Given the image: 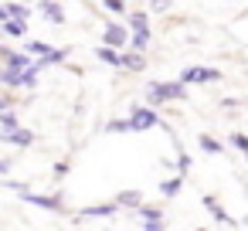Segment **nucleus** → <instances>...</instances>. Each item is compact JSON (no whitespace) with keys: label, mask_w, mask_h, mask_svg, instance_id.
<instances>
[{"label":"nucleus","mask_w":248,"mask_h":231,"mask_svg":"<svg viewBox=\"0 0 248 231\" xmlns=\"http://www.w3.org/2000/svg\"><path fill=\"white\" fill-rule=\"evenodd\" d=\"M4 28H7V34H24V24L21 21H4Z\"/></svg>","instance_id":"17"},{"label":"nucleus","mask_w":248,"mask_h":231,"mask_svg":"<svg viewBox=\"0 0 248 231\" xmlns=\"http://www.w3.org/2000/svg\"><path fill=\"white\" fill-rule=\"evenodd\" d=\"M129 24H133V31H136V34H150V31H146V17H143V14H136Z\"/></svg>","instance_id":"12"},{"label":"nucleus","mask_w":248,"mask_h":231,"mask_svg":"<svg viewBox=\"0 0 248 231\" xmlns=\"http://www.w3.org/2000/svg\"><path fill=\"white\" fill-rule=\"evenodd\" d=\"M234 146H238V150H241V153L248 156V136H241V133H234Z\"/></svg>","instance_id":"18"},{"label":"nucleus","mask_w":248,"mask_h":231,"mask_svg":"<svg viewBox=\"0 0 248 231\" xmlns=\"http://www.w3.org/2000/svg\"><path fill=\"white\" fill-rule=\"evenodd\" d=\"M197 231H204V228H197Z\"/></svg>","instance_id":"25"},{"label":"nucleus","mask_w":248,"mask_h":231,"mask_svg":"<svg viewBox=\"0 0 248 231\" xmlns=\"http://www.w3.org/2000/svg\"><path fill=\"white\" fill-rule=\"evenodd\" d=\"M119 204H140V194H136V190H126V194H119V197H116V207H119Z\"/></svg>","instance_id":"11"},{"label":"nucleus","mask_w":248,"mask_h":231,"mask_svg":"<svg viewBox=\"0 0 248 231\" xmlns=\"http://www.w3.org/2000/svg\"><path fill=\"white\" fill-rule=\"evenodd\" d=\"M0 21H4V7H0Z\"/></svg>","instance_id":"23"},{"label":"nucleus","mask_w":248,"mask_h":231,"mask_svg":"<svg viewBox=\"0 0 248 231\" xmlns=\"http://www.w3.org/2000/svg\"><path fill=\"white\" fill-rule=\"evenodd\" d=\"M106 7H109V11H116V14H119V11H123V0H106Z\"/></svg>","instance_id":"20"},{"label":"nucleus","mask_w":248,"mask_h":231,"mask_svg":"<svg viewBox=\"0 0 248 231\" xmlns=\"http://www.w3.org/2000/svg\"><path fill=\"white\" fill-rule=\"evenodd\" d=\"M150 99H153V102H160V99H184V85H180V82L150 85Z\"/></svg>","instance_id":"1"},{"label":"nucleus","mask_w":248,"mask_h":231,"mask_svg":"<svg viewBox=\"0 0 248 231\" xmlns=\"http://www.w3.org/2000/svg\"><path fill=\"white\" fill-rule=\"evenodd\" d=\"M4 139H7V143H17V146H31V143H34V136H31L28 129H7Z\"/></svg>","instance_id":"5"},{"label":"nucleus","mask_w":248,"mask_h":231,"mask_svg":"<svg viewBox=\"0 0 248 231\" xmlns=\"http://www.w3.org/2000/svg\"><path fill=\"white\" fill-rule=\"evenodd\" d=\"M214 78H221V72H214V68H187V72L180 75V85H190V82H214Z\"/></svg>","instance_id":"2"},{"label":"nucleus","mask_w":248,"mask_h":231,"mask_svg":"<svg viewBox=\"0 0 248 231\" xmlns=\"http://www.w3.org/2000/svg\"><path fill=\"white\" fill-rule=\"evenodd\" d=\"M109 129H112V133H129V119H123V123H112Z\"/></svg>","instance_id":"19"},{"label":"nucleus","mask_w":248,"mask_h":231,"mask_svg":"<svg viewBox=\"0 0 248 231\" xmlns=\"http://www.w3.org/2000/svg\"><path fill=\"white\" fill-rule=\"evenodd\" d=\"M0 109H4V102H0Z\"/></svg>","instance_id":"24"},{"label":"nucleus","mask_w":248,"mask_h":231,"mask_svg":"<svg viewBox=\"0 0 248 231\" xmlns=\"http://www.w3.org/2000/svg\"><path fill=\"white\" fill-rule=\"evenodd\" d=\"M0 123H4V133H7V129H17V119H14V112H0Z\"/></svg>","instance_id":"14"},{"label":"nucleus","mask_w":248,"mask_h":231,"mask_svg":"<svg viewBox=\"0 0 248 231\" xmlns=\"http://www.w3.org/2000/svg\"><path fill=\"white\" fill-rule=\"evenodd\" d=\"M106 45H109V48H112V45H116V48L126 45V31H123V28H109V31H106Z\"/></svg>","instance_id":"7"},{"label":"nucleus","mask_w":248,"mask_h":231,"mask_svg":"<svg viewBox=\"0 0 248 231\" xmlns=\"http://www.w3.org/2000/svg\"><path fill=\"white\" fill-rule=\"evenodd\" d=\"M160 190H163L167 197H173V194L180 190V177H170V180H163V184H160Z\"/></svg>","instance_id":"8"},{"label":"nucleus","mask_w":248,"mask_h":231,"mask_svg":"<svg viewBox=\"0 0 248 231\" xmlns=\"http://www.w3.org/2000/svg\"><path fill=\"white\" fill-rule=\"evenodd\" d=\"M116 211H119L116 204H99V207H85L82 217H109V214H116Z\"/></svg>","instance_id":"6"},{"label":"nucleus","mask_w":248,"mask_h":231,"mask_svg":"<svg viewBox=\"0 0 248 231\" xmlns=\"http://www.w3.org/2000/svg\"><path fill=\"white\" fill-rule=\"evenodd\" d=\"M143 231H163V228H160V221H146V228H143Z\"/></svg>","instance_id":"21"},{"label":"nucleus","mask_w":248,"mask_h":231,"mask_svg":"<svg viewBox=\"0 0 248 231\" xmlns=\"http://www.w3.org/2000/svg\"><path fill=\"white\" fill-rule=\"evenodd\" d=\"M201 146H204L207 153H221V143H214L211 136H201Z\"/></svg>","instance_id":"15"},{"label":"nucleus","mask_w":248,"mask_h":231,"mask_svg":"<svg viewBox=\"0 0 248 231\" xmlns=\"http://www.w3.org/2000/svg\"><path fill=\"white\" fill-rule=\"evenodd\" d=\"M11 170V163H4V160H0V173H7Z\"/></svg>","instance_id":"22"},{"label":"nucleus","mask_w":248,"mask_h":231,"mask_svg":"<svg viewBox=\"0 0 248 231\" xmlns=\"http://www.w3.org/2000/svg\"><path fill=\"white\" fill-rule=\"evenodd\" d=\"M41 7H45V14H48V17H51L55 24H62V21H65V14H62V11H58L55 4H41Z\"/></svg>","instance_id":"10"},{"label":"nucleus","mask_w":248,"mask_h":231,"mask_svg":"<svg viewBox=\"0 0 248 231\" xmlns=\"http://www.w3.org/2000/svg\"><path fill=\"white\" fill-rule=\"evenodd\" d=\"M119 65H126V68H143V55H126V58H119Z\"/></svg>","instance_id":"9"},{"label":"nucleus","mask_w":248,"mask_h":231,"mask_svg":"<svg viewBox=\"0 0 248 231\" xmlns=\"http://www.w3.org/2000/svg\"><path fill=\"white\" fill-rule=\"evenodd\" d=\"M21 197L31 200V204H38V207H48V211H58V207H62L58 197H41V194H28V190H21Z\"/></svg>","instance_id":"4"},{"label":"nucleus","mask_w":248,"mask_h":231,"mask_svg":"<svg viewBox=\"0 0 248 231\" xmlns=\"http://www.w3.org/2000/svg\"><path fill=\"white\" fill-rule=\"evenodd\" d=\"M160 119H156V112H150V109H136L133 112V119H129V129L133 133H140V129H150V126H156Z\"/></svg>","instance_id":"3"},{"label":"nucleus","mask_w":248,"mask_h":231,"mask_svg":"<svg viewBox=\"0 0 248 231\" xmlns=\"http://www.w3.org/2000/svg\"><path fill=\"white\" fill-rule=\"evenodd\" d=\"M140 217H143V221H160L163 214H160L156 207H143V211H140Z\"/></svg>","instance_id":"16"},{"label":"nucleus","mask_w":248,"mask_h":231,"mask_svg":"<svg viewBox=\"0 0 248 231\" xmlns=\"http://www.w3.org/2000/svg\"><path fill=\"white\" fill-rule=\"evenodd\" d=\"M99 58H102V62H109V65H119V55H116L112 48H99Z\"/></svg>","instance_id":"13"}]
</instances>
